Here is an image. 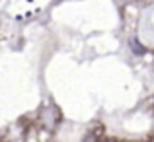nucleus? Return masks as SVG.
<instances>
[{
	"instance_id": "nucleus-1",
	"label": "nucleus",
	"mask_w": 154,
	"mask_h": 142,
	"mask_svg": "<svg viewBox=\"0 0 154 142\" xmlns=\"http://www.w3.org/2000/svg\"><path fill=\"white\" fill-rule=\"evenodd\" d=\"M131 47H133V51H135V53H144V49H143V47H139L137 39H131Z\"/></svg>"
}]
</instances>
